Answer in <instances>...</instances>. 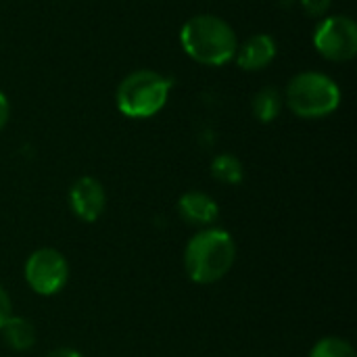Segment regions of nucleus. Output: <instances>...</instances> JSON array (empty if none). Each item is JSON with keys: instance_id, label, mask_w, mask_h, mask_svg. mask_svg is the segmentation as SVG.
<instances>
[{"instance_id": "nucleus-1", "label": "nucleus", "mask_w": 357, "mask_h": 357, "mask_svg": "<svg viewBox=\"0 0 357 357\" xmlns=\"http://www.w3.org/2000/svg\"><path fill=\"white\" fill-rule=\"evenodd\" d=\"M180 44L192 61L209 67L234 61L238 50L236 31L218 15L190 17L180 29Z\"/></svg>"}, {"instance_id": "nucleus-2", "label": "nucleus", "mask_w": 357, "mask_h": 357, "mask_svg": "<svg viewBox=\"0 0 357 357\" xmlns=\"http://www.w3.org/2000/svg\"><path fill=\"white\" fill-rule=\"evenodd\" d=\"M236 259V243L222 228H205L190 238L184 251V268L192 282L213 284L222 280Z\"/></svg>"}, {"instance_id": "nucleus-3", "label": "nucleus", "mask_w": 357, "mask_h": 357, "mask_svg": "<svg viewBox=\"0 0 357 357\" xmlns=\"http://www.w3.org/2000/svg\"><path fill=\"white\" fill-rule=\"evenodd\" d=\"M172 90V79L153 69L132 71L121 79L115 92V105L121 115L130 119H149L157 115Z\"/></svg>"}, {"instance_id": "nucleus-4", "label": "nucleus", "mask_w": 357, "mask_h": 357, "mask_svg": "<svg viewBox=\"0 0 357 357\" xmlns=\"http://www.w3.org/2000/svg\"><path fill=\"white\" fill-rule=\"evenodd\" d=\"M284 100L289 109L301 119H322L333 115L341 105V88L337 82L320 71L297 73L289 86Z\"/></svg>"}, {"instance_id": "nucleus-5", "label": "nucleus", "mask_w": 357, "mask_h": 357, "mask_svg": "<svg viewBox=\"0 0 357 357\" xmlns=\"http://www.w3.org/2000/svg\"><path fill=\"white\" fill-rule=\"evenodd\" d=\"M314 46L326 61H351L357 52V23L347 15L322 17L314 31Z\"/></svg>"}, {"instance_id": "nucleus-6", "label": "nucleus", "mask_w": 357, "mask_h": 357, "mask_svg": "<svg viewBox=\"0 0 357 357\" xmlns=\"http://www.w3.org/2000/svg\"><path fill=\"white\" fill-rule=\"evenodd\" d=\"M23 274L33 293L50 297L61 293L69 282V264L61 251L44 247L27 257Z\"/></svg>"}, {"instance_id": "nucleus-7", "label": "nucleus", "mask_w": 357, "mask_h": 357, "mask_svg": "<svg viewBox=\"0 0 357 357\" xmlns=\"http://www.w3.org/2000/svg\"><path fill=\"white\" fill-rule=\"evenodd\" d=\"M69 207L82 222H96L107 207V192L96 178L84 176L69 188Z\"/></svg>"}, {"instance_id": "nucleus-8", "label": "nucleus", "mask_w": 357, "mask_h": 357, "mask_svg": "<svg viewBox=\"0 0 357 357\" xmlns=\"http://www.w3.org/2000/svg\"><path fill=\"white\" fill-rule=\"evenodd\" d=\"M276 52L278 46L270 33H255L238 46L234 61L245 71H261L276 59Z\"/></svg>"}, {"instance_id": "nucleus-9", "label": "nucleus", "mask_w": 357, "mask_h": 357, "mask_svg": "<svg viewBox=\"0 0 357 357\" xmlns=\"http://www.w3.org/2000/svg\"><path fill=\"white\" fill-rule=\"evenodd\" d=\"M178 213L190 226H205V228H209L220 218V207H218V203L209 195L199 192V190H190V192L180 197Z\"/></svg>"}, {"instance_id": "nucleus-10", "label": "nucleus", "mask_w": 357, "mask_h": 357, "mask_svg": "<svg viewBox=\"0 0 357 357\" xmlns=\"http://www.w3.org/2000/svg\"><path fill=\"white\" fill-rule=\"evenodd\" d=\"M0 333L4 343L15 351H27L36 345V326L27 318L10 316L2 324Z\"/></svg>"}, {"instance_id": "nucleus-11", "label": "nucleus", "mask_w": 357, "mask_h": 357, "mask_svg": "<svg viewBox=\"0 0 357 357\" xmlns=\"http://www.w3.org/2000/svg\"><path fill=\"white\" fill-rule=\"evenodd\" d=\"M284 105V96L280 94V90L276 88H261L255 96H253V115L261 121V123H270L274 119H278L280 111Z\"/></svg>"}, {"instance_id": "nucleus-12", "label": "nucleus", "mask_w": 357, "mask_h": 357, "mask_svg": "<svg viewBox=\"0 0 357 357\" xmlns=\"http://www.w3.org/2000/svg\"><path fill=\"white\" fill-rule=\"evenodd\" d=\"M211 176L222 184H241L245 178V167L234 155L222 153L211 161Z\"/></svg>"}, {"instance_id": "nucleus-13", "label": "nucleus", "mask_w": 357, "mask_h": 357, "mask_svg": "<svg viewBox=\"0 0 357 357\" xmlns=\"http://www.w3.org/2000/svg\"><path fill=\"white\" fill-rule=\"evenodd\" d=\"M310 357H356V349L341 337H326L314 345Z\"/></svg>"}, {"instance_id": "nucleus-14", "label": "nucleus", "mask_w": 357, "mask_h": 357, "mask_svg": "<svg viewBox=\"0 0 357 357\" xmlns=\"http://www.w3.org/2000/svg\"><path fill=\"white\" fill-rule=\"evenodd\" d=\"M299 4L310 17H324L333 4V0H299Z\"/></svg>"}, {"instance_id": "nucleus-15", "label": "nucleus", "mask_w": 357, "mask_h": 357, "mask_svg": "<svg viewBox=\"0 0 357 357\" xmlns=\"http://www.w3.org/2000/svg\"><path fill=\"white\" fill-rule=\"evenodd\" d=\"M10 316H13V312H10V297H8V293L2 289V284H0V328H2V324H4Z\"/></svg>"}, {"instance_id": "nucleus-16", "label": "nucleus", "mask_w": 357, "mask_h": 357, "mask_svg": "<svg viewBox=\"0 0 357 357\" xmlns=\"http://www.w3.org/2000/svg\"><path fill=\"white\" fill-rule=\"evenodd\" d=\"M8 115H10V105H8V98L0 92V130L6 126L8 121Z\"/></svg>"}, {"instance_id": "nucleus-17", "label": "nucleus", "mask_w": 357, "mask_h": 357, "mask_svg": "<svg viewBox=\"0 0 357 357\" xmlns=\"http://www.w3.org/2000/svg\"><path fill=\"white\" fill-rule=\"evenodd\" d=\"M46 357H84L79 351H75V349H69V347H59V349H52V351H48Z\"/></svg>"}]
</instances>
